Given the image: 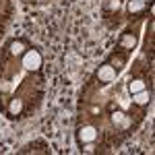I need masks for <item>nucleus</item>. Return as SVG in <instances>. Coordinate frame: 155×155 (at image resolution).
<instances>
[{
  "label": "nucleus",
  "mask_w": 155,
  "mask_h": 155,
  "mask_svg": "<svg viewBox=\"0 0 155 155\" xmlns=\"http://www.w3.org/2000/svg\"><path fill=\"white\" fill-rule=\"evenodd\" d=\"M132 95H134V101H137L139 106H147V104H149V93H147V89L139 91V93H132Z\"/></svg>",
  "instance_id": "obj_7"
},
{
  "label": "nucleus",
  "mask_w": 155,
  "mask_h": 155,
  "mask_svg": "<svg viewBox=\"0 0 155 155\" xmlns=\"http://www.w3.org/2000/svg\"><path fill=\"white\" fill-rule=\"evenodd\" d=\"M112 120H114L116 124H122V122H126V118H124V114H122V112H114V114H112Z\"/></svg>",
  "instance_id": "obj_10"
},
{
  "label": "nucleus",
  "mask_w": 155,
  "mask_h": 155,
  "mask_svg": "<svg viewBox=\"0 0 155 155\" xmlns=\"http://www.w3.org/2000/svg\"><path fill=\"white\" fill-rule=\"evenodd\" d=\"M11 52L15 54V56L25 54V44L21 41V39H15V41H11Z\"/></svg>",
  "instance_id": "obj_8"
},
{
  "label": "nucleus",
  "mask_w": 155,
  "mask_h": 155,
  "mask_svg": "<svg viewBox=\"0 0 155 155\" xmlns=\"http://www.w3.org/2000/svg\"><path fill=\"white\" fill-rule=\"evenodd\" d=\"M23 66L29 71H37L41 66V54L37 50H25L23 54Z\"/></svg>",
  "instance_id": "obj_1"
},
{
  "label": "nucleus",
  "mask_w": 155,
  "mask_h": 155,
  "mask_svg": "<svg viewBox=\"0 0 155 155\" xmlns=\"http://www.w3.org/2000/svg\"><path fill=\"white\" fill-rule=\"evenodd\" d=\"M21 110H23V101H21V99H11V104H8V114H11L12 118L19 116Z\"/></svg>",
  "instance_id": "obj_4"
},
{
  "label": "nucleus",
  "mask_w": 155,
  "mask_h": 155,
  "mask_svg": "<svg viewBox=\"0 0 155 155\" xmlns=\"http://www.w3.org/2000/svg\"><path fill=\"white\" fill-rule=\"evenodd\" d=\"M139 2H145V0H139Z\"/></svg>",
  "instance_id": "obj_11"
},
{
  "label": "nucleus",
  "mask_w": 155,
  "mask_h": 155,
  "mask_svg": "<svg viewBox=\"0 0 155 155\" xmlns=\"http://www.w3.org/2000/svg\"><path fill=\"white\" fill-rule=\"evenodd\" d=\"M128 11H130V12L143 11V2H139V0H130V4H128Z\"/></svg>",
  "instance_id": "obj_9"
},
{
  "label": "nucleus",
  "mask_w": 155,
  "mask_h": 155,
  "mask_svg": "<svg viewBox=\"0 0 155 155\" xmlns=\"http://www.w3.org/2000/svg\"><path fill=\"white\" fill-rule=\"evenodd\" d=\"M77 139H79V143L85 145V143H93L97 139V130L93 126H89V124H85V126H79V130H77Z\"/></svg>",
  "instance_id": "obj_2"
},
{
  "label": "nucleus",
  "mask_w": 155,
  "mask_h": 155,
  "mask_svg": "<svg viewBox=\"0 0 155 155\" xmlns=\"http://www.w3.org/2000/svg\"><path fill=\"white\" fill-rule=\"evenodd\" d=\"M97 79H99L101 83L114 81V79H116V68H114L112 64H101V66L97 68Z\"/></svg>",
  "instance_id": "obj_3"
},
{
  "label": "nucleus",
  "mask_w": 155,
  "mask_h": 155,
  "mask_svg": "<svg viewBox=\"0 0 155 155\" xmlns=\"http://www.w3.org/2000/svg\"><path fill=\"white\" fill-rule=\"evenodd\" d=\"M128 89H130V93H139V91L147 89V85H145L143 79H134V81H130V83H128Z\"/></svg>",
  "instance_id": "obj_5"
},
{
  "label": "nucleus",
  "mask_w": 155,
  "mask_h": 155,
  "mask_svg": "<svg viewBox=\"0 0 155 155\" xmlns=\"http://www.w3.org/2000/svg\"><path fill=\"white\" fill-rule=\"evenodd\" d=\"M120 44H122V48H128V50H132L134 46H137V37L132 35V33H126V35L122 37V41H120Z\"/></svg>",
  "instance_id": "obj_6"
}]
</instances>
